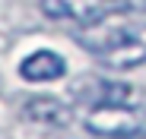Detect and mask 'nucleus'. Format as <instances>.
Listing matches in <instances>:
<instances>
[{
  "label": "nucleus",
  "mask_w": 146,
  "mask_h": 139,
  "mask_svg": "<svg viewBox=\"0 0 146 139\" xmlns=\"http://www.w3.org/2000/svg\"><path fill=\"white\" fill-rule=\"evenodd\" d=\"M117 0H41V13L48 19H70V22H89L114 10ZM121 7V3H117Z\"/></svg>",
  "instance_id": "6"
},
{
  "label": "nucleus",
  "mask_w": 146,
  "mask_h": 139,
  "mask_svg": "<svg viewBox=\"0 0 146 139\" xmlns=\"http://www.w3.org/2000/svg\"><path fill=\"white\" fill-rule=\"evenodd\" d=\"M19 76L26 82H54V79H64L67 76V60L57 54V51H32L26 60L19 63Z\"/></svg>",
  "instance_id": "7"
},
{
  "label": "nucleus",
  "mask_w": 146,
  "mask_h": 139,
  "mask_svg": "<svg viewBox=\"0 0 146 139\" xmlns=\"http://www.w3.org/2000/svg\"><path fill=\"white\" fill-rule=\"evenodd\" d=\"M121 10H133V13H146V0H117Z\"/></svg>",
  "instance_id": "8"
},
{
  "label": "nucleus",
  "mask_w": 146,
  "mask_h": 139,
  "mask_svg": "<svg viewBox=\"0 0 146 139\" xmlns=\"http://www.w3.org/2000/svg\"><path fill=\"white\" fill-rule=\"evenodd\" d=\"M22 117L38 127H70L73 123V104L54 98V95H35L22 104Z\"/></svg>",
  "instance_id": "5"
},
{
  "label": "nucleus",
  "mask_w": 146,
  "mask_h": 139,
  "mask_svg": "<svg viewBox=\"0 0 146 139\" xmlns=\"http://www.w3.org/2000/svg\"><path fill=\"white\" fill-rule=\"evenodd\" d=\"M127 26H130V19H124V13L108 10V13L95 16V19H89V22H80V29H76V44L86 48L89 54L102 57L105 51H111L114 44L124 38Z\"/></svg>",
  "instance_id": "3"
},
{
  "label": "nucleus",
  "mask_w": 146,
  "mask_h": 139,
  "mask_svg": "<svg viewBox=\"0 0 146 139\" xmlns=\"http://www.w3.org/2000/svg\"><path fill=\"white\" fill-rule=\"evenodd\" d=\"M70 95H73V101L89 104V108H99V104H130V108H140L143 104V95H140L137 85L114 82V79L95 76V73H86L80 79H73L70 82Z\"/></svg>",
  "instance_id": "1"
},
{
  "label": "nucleus",
  "mask_w": 146,
  "mask_h": 139,
  "mask_svg": "<svg viewBox=\"0 0 146 139\" xmlns=\"http://www.w3.org/2000/svg\"><path fill=\"white\" fill-rule=\"evenodd\" d=\"M99 63L114 73H127V70L146 66V22H130L124 38H121L111 51L99 57Z\"/></svg>",
  "instance_id": "4"
},
{
  "label": "nucleus",
  "mask_w": 146,
  "mask_h": 139,
  "mask_svg": "<svg viewBox=\"0 0 146 139\" xmlns=\"http://www.w3.org/2000/svg\"><path fill=\"white\" fill-rule=\"evenodd\" d=\"M86 130L95 139H133L146 130V120L130 104H99L89 108Z\"/></svg>",
  "instance_id": "2"
}]
</instances>
